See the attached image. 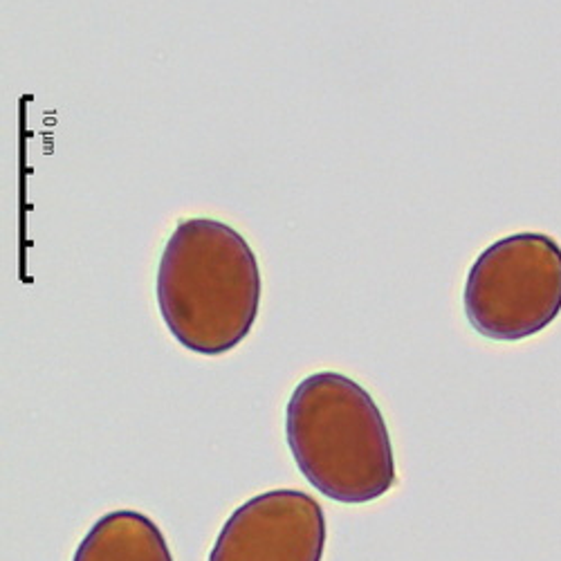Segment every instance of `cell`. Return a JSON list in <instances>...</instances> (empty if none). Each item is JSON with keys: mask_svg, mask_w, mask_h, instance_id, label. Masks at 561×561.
Wrapping results in <instances>:
<instances>
[{"mask_svg": "<svg viewBox=\"0 0 561 561\" xmlns=\"http://www.w3.org/2000/svg\"><path fill=\"white\" fill-rule=\"evenodd\" d=\"M259 304V263L237 229L214 218H190L173 229L158 267V306L186 351L237 348L254 329Z\"/></svg>", "mask_w": 561, "mask_h": 561, "instance_id": "cell-1", "label": "cell"}, {"mask_svg": "<svg viewBox=\"0 0 561 561\" xmlns=\"http://www.w3.org/2000/svg\"><path fill=\"white\" fill-rule=\"evenodd\" d=\"M286 438L306 481L337 503H368L396 483L389 430L373 396L342 373L321 370L297 385Z\"/></svg>", "mask_w": 561, "mask_h": 561, "instance_id": "cell-2", "label": "cell"}, {"mask_svg": "<svg viewBox=\"0 0 561 561\" xmlns=\"http://www.w3.org/2000/svg\"><path fill=\"white\" fill-rule=\"evenodd\" d=\"M472 329L496 342L541 333L561 312V248L546 233H514L490 245L465 284Z\"/></svg>", "mask_w": 561, "mask_h": 561, "instance_id": "cell-3", "label": "cell"}, {"mask_svg": "<svg viewBox=\"0 0 561 561\" xmlns=\"http://www.w3.org/2000/svg\"><path fill=\"white\" fill-rule=\"evenodd\" d=\"M325 537L319 501L299 490H272L233 510L209 561H321Z\"/></svg>", "mask_w": 561, "mask_h": 561, "instance_id": "cell-4", "label": "cell"}, {"mask_svg": "<svg viewBox=\"0 0 561 561\" xmlns=\"http://www.w3.org/2000/svg\"><path fill=\"white\" fill-rule=\"evenodd\" d=\"M72 561H173L162 530L142 512H108L77 546Z\"/></svg>", "mask_w": 561, "mask_h": 561, "instance_id": "cell-5", "label": "cell"}]
</instances>
